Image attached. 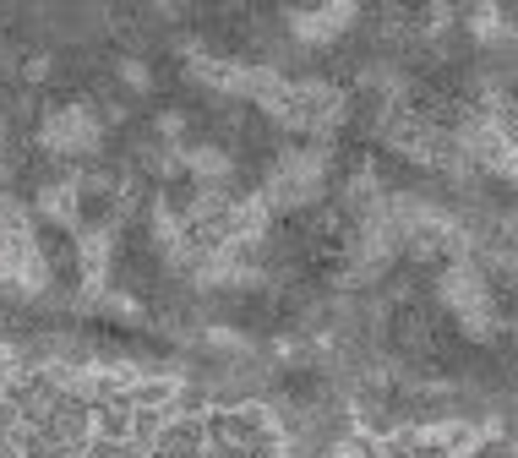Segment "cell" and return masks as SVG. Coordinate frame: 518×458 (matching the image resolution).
Here are the masks:
<instances>
[{
    "mask_svg": "<svg viewBox=\"0 0 518 458\" xmlns=\"http://www.w3.org/2000/svg\"><path fill=\"white\" fill-rule=\"evenodd\" d=\"M354 11H311V17H295L301 33H322V27H349Z\"/></svg>",
    "mask_w": 518,
    "mask_h": 458,
    "instance_id": "1",
    "label": "cell"
}]
</instances>
